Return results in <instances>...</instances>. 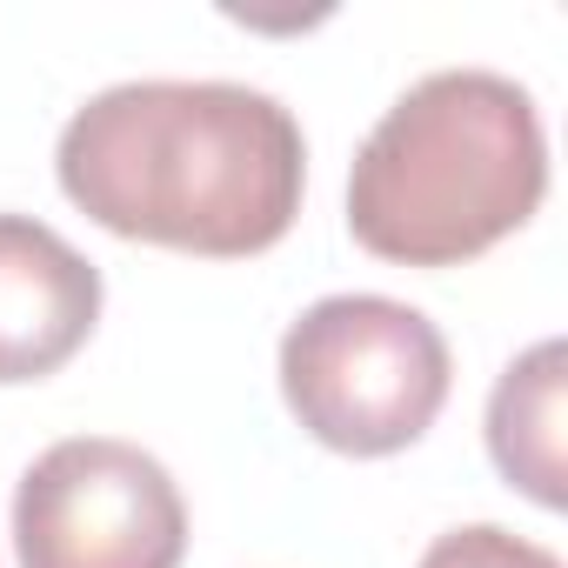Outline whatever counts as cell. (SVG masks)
Returning <instances> with one entry per match:
<instances>
[{"label": "cell", "mask_w": 568, "mask_h": 568, "mask_svg": "<svg viewBox=\"0 0 568 568\" xmlns=\"http://www.w3.org/2000/svg\"><path fill=\"white\" fill-rule=\"evenodd\" d=\"M442 328L388 295H322L281 335V395L295 422L355 462L415 448L448 402Z\"/></svg>", "instance_id": "obj_3"}, {"label": "cell", "mask_w": 568, "mask_h": 568, "mask_svg": "<svg viewBox=\"0 0 568 568\" xmlns=\"http://www.w3.org/2000/svg\"><path fill=\"white\" fill-rule=\"evenodd\" d=\"M548 194L535 94L495 68L415 81L355 148L348 234L395 267H462L508 241Z\"/></svg>", "instance_id": "obj_2"}, {"label": "cell", "mask_w": 568, "mask_h": 568, "mask_svg": "<svg viewBox=\"0 0 568 568\" xmlns=\"http://www.w3.org/2000/svg\"><path fill=\"white\" fill-rule=\"evenodd\" d=\"M101 322V267L34 214H0V388L48 382Z\"/></svg>", "instance_id": "obj_5"}, {"label": "cell", "mask_w": 568, "mask_h": 568, "mask_svg": "<svg viewBox=\"0 0 568 568\" xmlns=\"http://www.w3.org/2000/svg\"><path fill=\"white\" fill-rule=\"evenodd\" d=\"M561 388H568V348L548 335L528 355H515L488 395V455L508 475V488H521L541 508L568 501V475H561Z\"/></svg>", "instance_id": "obj_6"}, {"label": "cell", "mask_w": 568, "mask_h": 568, "mask_svg": "<svg viewBox=\"0 0 568 568\" xmlns=\"http://www.w3.org/2000/svg\"><path fill=\"white\" fill-rule=\"evenodd\" d=\"M61 194L121 241L241 261L302 214V121L241 81H121L101 88L54 148Z\"/></svg>", "instance_id": "obj_1"}, {"label": "cell", "mask_w": 568, "mask_h": 568, "mask_svg": "<svg viewBox=\"0 0 568 568\" xmlns=\"http://www.w3.org/2000/svg\"><path fill=\"white\" fill-rule=\"evenodd\" d=\"M21 568H181L187 501L121 435H68L14 488Z\"/></svg>", "instance_id": "obj_4"}, {"label": "cell", "mask_w": 568, "mask_h": 568, "mask_svg": "<svg viewBox=\"0 0 568 568\" xmlns=\"http://www.w3.org/2000/svg\"><path fill=\"white\" fill-rule=\"evenodd\" d=\"M415 568H561V561H555V548H541V541H528L515 528L468 521V528L435 535Z\"/></svg>", "instance_id": "obj_7"}]
</instances>
